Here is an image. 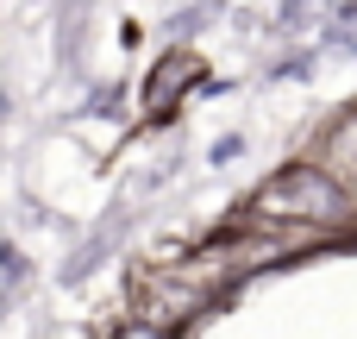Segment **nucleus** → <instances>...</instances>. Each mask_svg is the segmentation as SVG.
<instances>
[{
  "label": "nucleus",
  "instance_id": "1",
  "mask_svg": "<svg viewBox=\"0 0 357 339\" xmlns=\"http://www.w3.org/2000/svg\"><path fill=\"white\" fill-rule=\"evenodd\" d=\"M245 226L257 233H276L289 245H314L339 226H357V195L326 170V164H289L276 170L257 195H251V214Z\"/></svg>",
  "mask_w": 357,
  "mask_h": 339
},
{
  "label": "nucleus",
  "instance_id": "2",
  "mask_svg": "<svg viewBox=\"0 0 357 339\" xmlns=\"http://www.w3.org/2000/svg\"><path fill=\"white\" fill-rule=\"evenodd\" d=\"M195 82H201V57L169 50V57L144 75V120H163V113L182 101V88H195Z\"/></svg>",
  "mask_w": 357,
  "mask_h": 339
}]
</instances>
